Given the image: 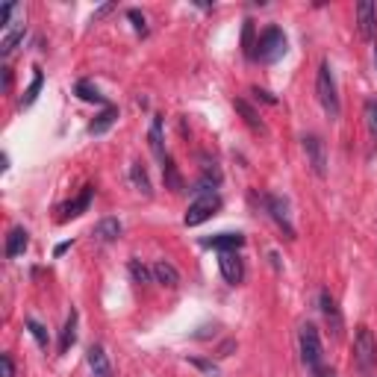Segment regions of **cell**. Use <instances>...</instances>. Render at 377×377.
I'll list each match as a JSON object with an SVG mask.
<instances>
[{"mask_svg": "<svg viewBox=\"0 0 377 377\" xmlns=\"http://www.w3.org/2000/svg\"><path fill=\"white\" fill-rule=\"evenodd\" d=\"M354 369L360 374H371L377 369V339L369 328H357L354 336Z\"/></svg>", "mask_w": 377, "mask_h": 377, "instance_id": "2", "label": "cell"}, {"mask_svg": "<svg viewBox=\"0 0 377 377\" xmlns=\"http://www.w3.org/2000/svg\"><path fill=\"white\" fill-rule=\"evenodd\" d=\"M74 95H77L80 100H86V104H100V106H104V109H106V106H112L109 100H106L104 95H100V92L95 89V86H92L89 80H80L77 86H74Z\"/></svg>", "mask_w": 377, "mask_h": 377, "instance_id": "22", "label": "cell"}, {"mask_svg": "<svg viewBox=\"0 0 377 377\" xmlns=\"http://www.w3.org/2000/svg\"><path fill=\"white\" fill-rule=\"evenodd\" d=\"M92 198H95V186H83V192L68 200V204H62L59 207V221H71V218H80L86 209H89L92 204Z\"/></svg>", "mask_w": 377, "mask_h": 377, "instance_id": "11", "label": "cell"}, {"mask_svg": "<svg viewBox=\"0 0 377 377\" xmlns=\"http://www.w3.org/2000/svg\"><path fill=\"white\" fill-rule=\"evenodd\" d=\"M24 324H27L30 336L35 339V342H39V348L47 351V348H50V336H47V328H45V324H42V321H35V319H27Z\"/></svg>", "mask_w": 377, "mask_h": 377, "instance_id": "26", "label": "cell"}, {"mask_svg": "<svg viewBox=\"0 0 377 377\" xmlns=\"http://www.w3.org/2000/svg\"><path fill=\"white\" fill-rule=\"evenodd\" d=\"M0 377H15V366H12V357L9 354L0 357Z\"/></svg>", "mask_w": 377, "mask_h": 377, "instance_id": "33", "label": "cell"}, {"mask_svg": "<svg viewBox=\"0 0 377 377\" xmlns=\"http://www.w3.org/2000/svg\"><path fill=\"white\" fill-rule=\"evenodd\" d=\"M12 12H18L15 3H3V9H0V27H12Z\"/></svg>", "mask_w": 377, "mask_h": 377, "instance_id": "32", "label": "cell"}, {"mask_svg": "<svg viewBox=\"0 0 377 377\" xmlns=\"http://www.w3.org/2000/svg\"><path fill=\"white\" fill-rule=\"evenodd\" d=\"M121 233H124V224H121L118 218H100V221L95 224V230H92L95 242H100V245L118 242V239H121Z\"/></svg>", "mask_w": 377, "mask_h": 377, "instance_id": "13", "label": "cell"}, {"mask_svg": "<svg viewBox=\"0 0 377 377\" xmlns=\"http://www.w3.org/2000/svg\"><path fill=\"white\" fill-rule=\"evenodd\" d=\"M254 97H257V100H266V104H271V106L278 104V97H274L271 92H266V89H254Z\"/></svg>", "mask_w": 377, "mask_h": 377, "instance_id": "34", "label": "cell"}, {"mask_svg": "<svg viewBox=\"0 0 377 377\" xmlns=\"http://www.w3.org/2000/svg\"><path fill=\"white\" fill-rule=\"evenodd\" d=\"M42 86H45V71L42 68H33V83L27 86V92L21 95V109H27V106H33L35 100H39V92H42Z\"/></svg>", "mask_w": 377, "mask_h": 377, "instance_id": "21", "label": "cell"}, {"mask_svg": "<svg viewBox=\"0 0 377 377\" xmlns=\"http://www.w3.org/2000/svg\"><path fill=\"white\" fill-rule=\"evenodd\" d=\"M200 245L218 250V254H227V250H239V248L245 245V236H242V233H218V236L204 239Z\"/></svg>", "mask_w": 377, "mask_h": 377, "instance_id": "14", "label": "cell"}, {"mask_svg": "<svg viewBox=\"0 0 377 377\" xmlns=\"http://www.w3.org/2000/svg\"><path fill=\"white\" fill-rule=\"evenodd\" d=\"M71 245H74V242H62V245H56V250H54V254H56V257H62V254H65V250H68Z\"/></svg>", "mask_w": 377, "mask_h": 377, "instance_id": "38", "label": "cell"}, {"mask_svg": "<svg viewBox=\"0 0 377 377\" xmlns=\"http://www.w3.org/2000/svg\"><path fill=\"white\" fill-rule=\"evenodd\" d=\"M127 18L133 21V30L139 33V35H147V18L142 15L139 9H127Z\"/></svg>", "mask_w": 377, "mask_h": 377, "instance_id": "31", "label": "cell"}, {"mask_svg": "<svg viewBox=\"0 0 377 377\" xmlns=\"http://www.w3.org/2000/svg\"><path fill=\"white\" fill-rule=\"evenodd\" d=\"M188 366H195V369H200L204 374H209V377H218L221 371H218V366L212 360H200V357H188Z\"/></svg>", "mask_w": 377, "mask_h": 377, "instance_id": "28", "label": "cell"}, {"mask_svg": "<svg viewBox=\"0 0 377 377\" xmlns=\"http://www.w3.org/2000/svg\"><path fill=\"white\" fill-rule=\"evenodd\" d=\"M30 245V233L24 227H12L6 236V259H18Z\"/></svg>", "mask_w": 377, "mask_h": 377, "instance_id": "17", "label": "cell"}, {"mask_svg": "<svg viewBox=\"0 0 377 377\" xmlns=\"http://www.w3.org/2000/svg\"><path fill=\"white\" fill-rule=\"evenodd\" d=\"M154 280L166 289H177L180 286V271L174 268L168 259H157L154 262Z\"/></svg>", "mask_w": 377, "mask_h": 377, "instance_id": "15", "label": "cell"}, {"mask_svg": "<svg viewBox=\"0 0 377 377\" xmlns=\"http://www.w3.org/2000/svg\"><path fill=\"white\" fill-rule=\"evenodd\" d=\"M162 180H166V188H171V192H183L186 188V183H183L180 171H177V166H174L171 157L162 159Z\"/></svg>", "mask_w": 377, "mask_h": 377, "instance_id": "23", "label": "cell"}, {"mask_svg": "<svg viewBox=\"0 0 377 377\" xmlns=\"http://www.w3.org/2000/svg\"><path fill=\"white\" fill-rule=\"evenodd\" d=\"M319 307H321V312H324V321L330 324V333L336 336V339H342V330H345V321H342V312H339V307H336V298L324 289V292L319 295Z\"/></svg>", "mask_w": 377, "mask_h": 377, "instance_id": "10", "label": "cell"}, {"mask_svg": "<svg viewBox=\"0 0 377 377\" xmlns=\"http://www.w3.org/2000/svg\"><path fill=\"white\" fill-rule=\"evenodd\" d=\"M262 204H266V212L274 218L280 230H286L289 239H295V227H292V218H289V204L278 195H262Z\"/></svg>", "mask_w": 377, "mask_h": 377, "instance_id": "7", "label": "cell"}, {"mask_svg": "<svg viewBox=\"0 0 377 377\" xmlns=\"http://www.w3.org/2000/svg\"><path fill=\"white\" fill-rule=\"evenodd\" d=\"M316 95H319V104L321 109L328 112V118L336 121L339 112H342V106H339V92H336V77H333V68L330 62L324 59L319 65V74H316Z\"/></svg>", "mask_w": 377, "mask_h": 377, "instance_id": "1", "label": "cell"}, {"mask_svg": "<svg viewBox=\"0 0 377 377\" xmlns=\"http://www.w3.org/2000/svg\"><path fill=\"white\" fill-rule=\"evenodd\" d=\"M218 209H221V195H216V192L198 195L192 204H188L186 216H183V224H186V227H198V224H204L207 218L216 216Z\"/></svg>", "mask_w": 377, "mask_h": 377, "instance_id": "5", "label": "cell"}, {"mask_svg": "<svg viewBox=\"0 0 377 377\" xmlns=\"http://www.w3.org/2000/svg\"><path fill=\"white\" fill-rule=\"evenodd\" d=\"M112 9H115V6H112V3H106V6H100V9L95 12V15H92V24H95L97 18H104V15H109V12H112Z\"/></svg>", "mask_w": 377, "mask_h": 377, "instance_id": "36", "label": "cell"}, {"mask_svg": "<svg viewBox=\"0 0 377 377\" xmlns=\"http://www.w3.org/2000/svg\"><path fill=\"white\" fill-rule=\"evenodd\" d=\"M130 180H133V186L139 188L145 198L154 195V186H150V177H147V171H145L142 162H133V166H130Z\"/></svg>", "mask_w": 377, "mask_h": 377, "instance_id": "25", "label": "cell"}, {"mask_svg": "<svg viewBox=\"0 0 377 377\" xmlns=\"http://www.w3.org/2000/svg\"><path fill=\"white\" fill-rule=\"evenodd\" d=\"M357 27H360V35L366 42L377 39V6L371 3V0H360L357 3Z\"/></svg>", "mask_w": 377, "mask_h": 377, "instance_id": "9", "label": "cell"}, {"mask_svg": "<svg viewBox=\"0 0 377 377\" xmlns=\"http://www.w3.org/2000/svg\"><path fill=\"white\" fill-rule=\"evenodd\" d=\"M147 142H150V150H154V157H157L159 162L168 157V154H166V142H162V115H154V121H150Z\"/></svg>", "mask_w": 377, "mask_h": 377, "instance_id": "19", "label": "cell"}, {"mask_svg": "<svg viewBox=\"0 0 377 377\" xmlns=\"http://www.w3.org/2000/svg\"><path fill=\"white\" fill-rule=\"evenodd\" d=\"M236 348V342H224L221 345V351H218V357H230V351Z\"/></svg>", "mask_w": 377, "mask_h": 377, "instance_id": "37", "label": "cell"}, {"mask_svg": "<svg viewBox=\"0 0 377 377\" xmlns=\"http://www.w3.org/2000/svg\"><path fill=\"white\" fill-rule=\"evenodd\" d=\"M286 56V33L280 27H268L266 33L259 35L257 42V50H254V59L266 62V65H271V62H278Z\"/></svg>", "mask_w": 377, "mask_h": 377, "instance_id": "4", "label": "cell"}, {"mask_svg": "<svg viewBox=\"0 0 377 377\" xmlns=\"http://www.w3.org/2000/svg\"><path fill=\"white\" fill-rule=\"evenodd\" d=\"M130 278H133L136 283H150V280H154V268H147L142 259L133 257V259H130Z\"/></svg>", "mask_w": 377, "mask_h": 377, "instance_id": "27", "label": "cell"}, {"mask_svg": "<svg viewBox=\"0 0 377 377\" xmlns=\"http://www.w3.org/2000/svg\"><path fill=\"white\" fill-rule=\"evenodd\" d=\"M242 45H245V56H248V59H254V50H257V45H254V24H250V21H245Z\"/></svg>", "mask_w": 377, "mask_h": 377, "instance_id": "29", "label": "cell"}, {"mask_svg": "<svg viewBox=\"0 0 377 377\" xmlns=\"http://www.w3.org/2000/svg\"><path fill=\"white\" fill-rule=\"evenodd\" d=\"M118 121V106H106L100 115H95V121L89 124V136H104L112 124Z\"/></svg>", "mask_w": 377, "mask_h": 377, "instance_id": "20", "label": "cell"}, {"mask_svg": "<svg viewBox=\"0 0 377 377\" xmlns=\"http://www.w3.org/2000/svg\"><path fill=\"white\" fill-rule=\"evenodd\" d=\"M77 319H80L77 310H71L65 319V328H62V336H59V354H68L74 342H77Z\"/></svg>", "mask_w": 377, "mask_h": 377, "instance_id": "18", "label": "cell"}, {"mask_svg": "<svg viewBox=\"0 0 377 377\" xmlns=\"http://www.w3.org/2000/svg\"><path fill=\"white\" fill-rule=\"evenodd\" d=\"M86 362H89L92 377H115L112 374V366H109V357H106L104 345H89V351H86Z\"/></svg>", "mask_w": 377, "mask_h": 377, "instance_id": "12", "label": "cell"}, {"mask_svg": "<svg viewBox=\"0 0 377 377\" xmlns=\"http://www.w3.org/2000/svg\"><path fill=\"white\" fill-rule=\"evenodd\" d=\"M366 124H369L371 139L377 142V100H369V104H366Z\"/></svg>", "mask_w": 377, "mask_h": 377, "instance_id": "30", "label": "cell"}, {"mask_svg": "<svg viewBox=\"0 0 377 377\" xmlns=\"http://www.w3.org/2000/svg\"><path fill=\"white\" fill-rule=\"evenodd\" d=\"M24 33H27V24H24V18H21V21H15V24H12V27L3 33V42H0V56L9 59L12 50L18 47V42H24Z\"/></svg>", "mask_w": 377, "mask_h": 377, "instance_id": "16", "label": "cell"}, {"mask_svg": "<svg viewBox=\"0 0 377 377\" xmlns=\"http://www.w3.org/2000/svg\"><path fill=\"white\" fill-rule=\"evenodd\" d=\"M304 154L316 177H328V150L319 136H304Z\"/></svg>", "mask_w": 377, "mask_h": 377, "instance_id": "6", "label": "cell"}, {"mask_svg": "<svg viewBox=\"0 0 377 377\" xmlns=\"http://www.w3.org/2000/svg\"><path fill=\"white\" fill-rule=\"evenodd\" d=\"M233 106H236L239 112H242V118H245V124H248L250 130H257V133H262V130H266V124H262L259 112H257L254 106H250L248 100H242V97H239V100H233Z\"/></svg>", "mask_w": 377, "mask_h": 377, "instance_id": "24", "label": "cell"}, {"mask_svg": "<svg viewBox=\"0 0 377 377\" xmlns=\"http://www.w3.org/2000/svg\"><path fill=\"white\" fill-rule=\"evenodd\" d=\"M298 345H300V360L310 371H319L324 362V348H321V336L316 324H304L298 333Z\"/></svg>", "mask_w": 377, "mask_h": 377, "instance_id": "3", "label": "cell"}, {"mask_svg": "<svg viewBox=\"0 0 377 377\" xmlns=\"http://www.w3.org/2000/svg\"><path fill=\"white\" fill-rule=\"evenodd\" d=\"M374 65H377V47H374Z\"/></svg>", "mask_w": 377, "mask_h": 377, "instance_id": "39", "label": "cell"}, {"mask_svg": "<svg viewBox=\"0 0 377 377\" xmlns=\"http://www.w3.org/2000/svg\"><path fill=\"white\" fill-rule=\"evenodd\" d=\"M218 268H221V278L227 280L230 286H242V280H245V259L239 257L236 250L218 254Z\"/></svg>", "mask_w": 377, "mask_h": 377, "instance_id": "8", "label": "cell"}, {"mask_svg": "<svg viewBox=\"0 0 377 377\" xmlns=\"http://www.w3.org/2000/svg\"><path fill=\"white\" fill-rule=\"evenodd\" d=\"M0 71H3V86H0V92H9V86H12V71L9 68H0Z\"/></svg>", "mask_w": 377, "mask_h": 377, "instance_id": "35", "label": "cell"}]
</instances>
